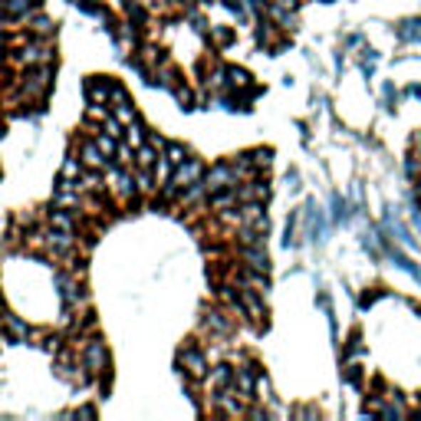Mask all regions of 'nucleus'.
<instances>
[{"label":"nucleus","mask_w":421,"mask_h":421,"mask_svg":"<svg viewBox=\"0 0 421 421\" xmlns=\"http://www.w3.org/2000/svg\"><path fill=\"white\" fill-rule=\"evenodd\" d=\"M105 365H109V353H105L103 343H89L86 349H83V369L89 372V375H103Z\"/></svg>","instance_id":"nucleus-1"},{"label":"nucleus","mask_w":421,"mask_h":421,"mask_svg":"<svg viewBox=\"0 0 421 421\" xmlns=\"http://www.w3.org/2000/svg\"><path fill=\"white\" fill-rule=\"evenodd\" d=\"M257 378H260V369L257 365H241V369L234 372V388L241 392L244 398H257Z\"/></svg>","instance_id":"nucleus-2"},{"label":"nucleus","mask_w":421,"mask_h":421,"mask_svg":"<svg viewBox=\"0 0 421 421\" xmlns=\"http://www.w3.org/2000/svg\"><path fill=\"white\" fill-rule=\"evenodd\" d=\"M79 158H83V165H86V168H93V172H99V168H105V165H109V155H105L103 148H99V142H83V145H79Z\"/></svg>","instance_id":"nucleus-3"},{"label":"nucleus","mask_w":421,"mask_h":421,"mask_svg":"<svg viewBox=\"0 0 421 421\" xmlns=\"http://www.w3.org/2000/svg\"><path fill=\"white\" fill-rule=\"evenodd\" d=\"M109 95H112V83H109V79L93 76V79L86 83V99H89V105H109Z\"/></svg>","instance_id":"nucleus-4"},{"label":"nucleus","mask_w":421,"mask_h":421,"mask_svg":"<svg viewBox=\"0 0 421 421\" xmlns=\"http://www.w3.org/2000/svg\"><path fill=\"white\" fill-rule=\"evenodd\" d=\"M204 178V168H201V162H184L178 165L172 172V181L175 184H181V188H188V184H194V181Z\"/></svg>","instance_id":"nucleus-5"},{"label":"nucleus","mask_w":421,"mask_h":421,"mask_svg":"<svg viewBox=\"0 0 421 421\" xmlns=\"http://www.w3.org/2000/svg\"><path fill=\"white\" fill-rule=\"evenodd\" d=\"M36 0H0V10H4V20L17 24V20H26L30 10H33Z\"/></svg>","instance_id":"nucleus-6"},{"label":"nucleus","mask_w":421,"mask_h":421,"mask_svg":"<svg viewBox=\"0 0 421 421\" xmlns=\"http://www.w3.org/2000/svg\"><path fill=\"white\" fill-rule=\"evenodd\" d=\"M241 257L247 260V270H254V274H266V270H270V257H266L264 244H257V247H244Z\"/></svg>","instance_id":"nucleus-7"},{"label":"nucleus","mask_w":421,"mask_h":421,"mask_svg":"<svg viewBox=\"0 0 421 421\" xmlns=\"http://www.w3.org/2000/svg\"><path fill=\"white\" fill-rule=\"evenodd\" d=\"M181 362H184V369H188L191 378H204L207 375V359L201 349H184L181 353Z\"/></svg>","instance_id":"nucleus-8"},{"label":"nucleus","mask_w":421,"mask_h":421,"mask_svg":"<svg viewBox=\"0 0 421 421\" xmlns=\"http://www.w3.org/2000/svg\"><path fill=\"white\" fill-rule=\"evenodd\" d=\"M204 326L211 329V336H231L234 333V323L224 316L221 310H207L204 313Z\"/></svg>","instance_id":"nucleus-9"},{"label":"nucleus","mask_w":421,"mask_h":421,"mask_svg":"<svg viewBox=\"0 0 421 421\" xmlns=\"http://www.w3.org/2000/svg\"><path fill=\"white\" fill-rule=\"evenodd\" d=\"M165 168L168 172H175L178 165H184L188 162V152H184V145H178V142H165Z\"/></svg>","instance_id":"nucleus-10"},{"label":"nucleus","mask_w":421,"mask_h":421,"mask_svg":"<svg viewBox=\"0 0 421 421\" xmlns=\"http://www.w3.org/2000/svg\"><path fill=\"white\" fill-rule=\"evenodd\" d=\"M4 326H7V336H10V343H24L26 336H30V326H26L20 316H4Z\"/></svg>","instance_id":"nucleus-11"},{"label":"nucleus","mask_w":421,"mask_h":421,"mask_svg":"<svg viewBox=\"0 0 421 421\" xmlns=\"http://www.w3.org/2000/svg\"><path fill=\"white\" fill-rule=\"evenodd\" d=\"M135 165H138V168H155V165H158V152H155L152 142H145V145L135 148Z\"/></svg>","instance_id":"nucleus-12"},{"label":"nucleus","mask_w":421,"mask_h":421,"mask_svg":"<svg viewBox=\"0 0 421 421\" xmlns=\"http://www.w3.org/2000/svg\"><path fill=\"white\" fill-rule=\"evenodd\" d=\"M211 385L221 392V388H231L234 385V369L231 365H214V372H211Z\"/></svg>","instance_id":"nucleus-13"},{"label":"nucleus","mask_w":421,"mask_h":421,"mask_svg":"<svg viewBox=\"0 0 421 421\" xmlns=\"http://www.w3.org/2000/svg\"><path fill=\"white\" fill-rule=\"evenodd\" d=\"M270 158H274V152L270 148H257V152H247V162L254 165V172H266L270 168Z\"/></svg>","instance_id":"nucleus-14"},{"label":"nucleus","mask_w":421,"mask_h":421,"mask_svg":"<svg viewBox=\"0 0 421 421\" xmlns=\"http://www.w3.org/2000/svg\"><path fill=\"white\" fill-rule=\"evenodd\" d=\"M227 83L231 89H250V73L241 66H227Z\"/></svg>","instance_id":"nucleus-15"},{"label":"nucleus","mask_w":421,"mask_h":421,"mask_svg":"<svg viewBox=\"0 0 421 421\" xmlns=\"http://www.w3.org/2000/svg\"><path fill=\"white\" fill-rule=\"evenodd\" d=\"M30 33L40 36V40H46V36L53 33V20H50V17H43V14H36V17L30 20Z\"/></svg>","instance_id":"nucleus-16"},{"label":"nucleus","mask_w":421,"mask_h":421,"mask_svg":"<svg viewBox=\"0 0 421 421\" xmlns=\"http://www.w3.org/2000/svg\"><path fill=\"white\" fill-rule=\"evenodd\" d=\"M83 168H86V165H83V158H66V162H63L60 178H63V181H79Z\"/></svg>","instance_id":"nucleus-17"},{"label":"nucleus","mask_w":421,"mask_h":421,"mask_svg":"<svg viewBox=\"0 0 421 421\" xmlns=\"http://www.w3.org/2000/svg\"><path fill=\"white\" fill-rule=\"evenodd\" d=\"M125 138H129L132 148H138V145H145V142H148V132L142 129V125H138V119H135V122H129V125H125Z\"/></svg>","instance_id":"nucleus-18"},{"label":"nucleus","mask_w":421,"mask_h":421,"mask_svg":"<svg viewBox=\"0 0 421 421\" xmlns=\"http://www.w3.org/2000/svg\"><path fill=\"white\" fill-rule=\"evenodd\" d=\"M398 36H402L405 43H418L421 40V20H405L402 30H398Z\"/></svg>","instance_id":"nucleus-19"},{"label":"nucleus","mask_w":421,"mask_h":421,"mask_svg":"<svg viewBox=\"0 0 421 421\" xmlns=\"http://www.w3.org/2000/svg\"><path fill=\"white\" fill-rule=\"evenodd\" d=\"M211 33H214L217 46H227V43H234V30H227V26H211Z\"/></svg>","instance_id":"nucleus-20"},{"label":"nucleus","mask_w":421,"mask_h":421,"mask_svg":"<svg viewBox=\"0 0 421 421\" xmlns=\"http://www.w3.org/2000/svg\"><path fill=\"white\" fill-rule=\"evenodd\" d=\"M257 398H260V402H270V398H274V395H270V382H266L264 372H260V378H257Z\"/></svg>","instance_id":"nucleus-21"},{"label":"nucleus","mask_w":421,"mask_h":421,"mask_svg":"<svg viewBox=\"0 0 421 421\" xmlns=\"http://www.w3.org/2000/svg\"><path fill=\"white\" fill-rule=\"evenodd\" d=\"M412 155L421 158V132H415V135H412Z\"/></svg>","instance_id":"nucleus-22"},{"label":"nucleus","mask_w":421,"mask_h":421,"mask_svg":"<svg viewBox=\"0 0 421 421\" xmlns=\"http://www.w3.org/2000/svg\"><path fill=\"white\" fill-rule=\"evenodd\" d=\"M142 4H145L148 10H158V7H162V4H165V0H142Z\"/></svg>","instance_id":"nucleus-23"}]
</instances>
